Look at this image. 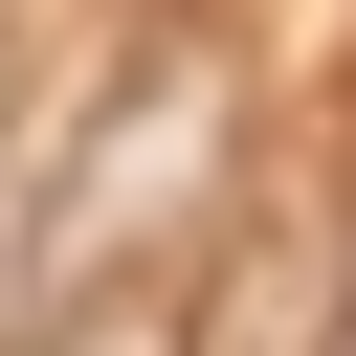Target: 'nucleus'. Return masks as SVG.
Returning a JSON list of instances; mask_svg holds the SVG:
<instances>
[{
	"label": "nucleus",
	"mask_w": 356,
	"mask_h": 356,
	"mask_svg": "<svg viewBox=\"0 0 356 356\" xmlns=\"http://www.w3.org/2000/svg\"><path fill=\"white\" fill-rule=\"evenodd\" d=\"M200 178H222V67H134V89H111V134L44 178V222L0 245V312H22V334H44V312H89L156 222H200Z\"/></svg>",
	"instance_id": "nucleus-1"
}]
</instances>
